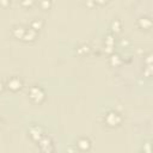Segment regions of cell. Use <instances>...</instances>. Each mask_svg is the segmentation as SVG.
Instances as JSON below:
<instances>
[{"label": "cell", "instance_id": "1", "mask_svg": "<svg viewBox=\"0 0 153 153\" xmlns=\"http://www.w3.org/2000/svg\"><path fill=\"white\" fill-rule=\"evenodd\" d=\"M105 122L108 126L110 127H115V126H119L122 121V117H121V115L116 111H109L107 115H105Z\"/></svg>", "mask_w": 153, "mask_h": 153}, {"label": "cell", "instance_id": "2", "mask_svg": "<svg viewBox=\"0 0 153 153\" xmlns=\"http://www.w3.org/2000/svg\"><path fill=\"white\" fill-rule=\"evenodd\" d=\"M29 97L36 103H41L44 99V91L38 86H32L29 91Z\"/></svg>", "mask_w": 153, "mask_h": 153}, {"label": "cell", "instance_id": "3", "mask_svg": "<svg viewBox=\"0 0 153 153\" xmlns=\"http://www.w3.org/2000/svg\"><path fill=\"white\" fill-rule=\"evenodd\" d=\"M22 85H23L22 80L19 79V78H17V76H13V78H11V79L9 80V83H7V86H9V89H10L11 91H18V90H21V89H22Z\"/></svg>", "mask_w": 153, "mask_h": 153}, {"label": "cell", "instance_id": "4", "mask_svg": "<svg viewBox=\"0 0 153 153\" xmlns=\"http://www.w3.org/2000/svg\"><path fill=\"white\" fill-rule=\"evenodd\" d=\"M30 137L35 140H40L41 138H43V133H42V128L38 126H32L30 128Z\"/></svg>", "mask_w": 153, "mask_h": 153}, {"label": "cell", "instance_id": "5", "mask_svg": "<svg viewBox=\"0 0 153 153\" xmlns=\"http://www.w3.org/2000/svg\"><path fill=\"white\" fill-rule=\"evenodd\" d=\"M78 147L80 148V149H83V151H85V149H90V147H91V142H90V140L89 139H86V138H82V139H79L78 140Z\"/></svg>", "mask_w": 153, "mask_h": 153}, {"label": "cell", "instance_id": "6", "mask_svg": "<svg viewBox=\"0 0 153 153\" xmlns=\"http://www.w3.org/2000/svg\"><path fill=\"white\" fill-rule=\"evenodd\" d=\"M25 29L22 26V25H19V26H14L13 28V36H16L17 38H22L23 36H24V34H25Z\"/></svg>", "mask_w": 153, "mask_h": 153}, {"label": "cell", "instance_id": "7", "mask_svg": "<svg viewBox=\"0 0 153 153\" xmlns=\"http://www.w3.org/2000/svg\"><path fill=\"white\" fill-rule=\"evenodd\" d=\"M23 38H25V41H34L36 38V30H34L32 28L29 29V31H25Z\"/></svg>", "mask_w": 153, "mask_h": 153}, {"label": "cell", "instance_id": "8", "mask_svg": "<svg viewBox=\"0 0 153 153\" xmlns=\"http://www.w3.org/2000/svg\"><path fill=\"white\" fill-rule=\"evenodd\" d=\"M42 25H43V23H42L41 21H37V19L31 23V28H32L34 30H36V31H37V30H40V29L42 28Z\"/></svg>", "mask_w": 153, "mask_h": 153}, {"label": "cell", "instance_id": "9", "mask_svg": "<svg viewBox=\"0 0 153 153\" xmlns=\"http://www.w3.org/2000/svg\"><path fill=\"white\" fill-rule=\"evenodd\" d=\"M40 5H41V7H42L43 10H48V9L50 7L51 3H50V0H41Z\"/></svg>", "mask_w": 153, "mask_h": 153}, {"label": "cell", "instance_id": "10", "mask_svg": "<svg viewBox=\"0 0 153 153\" xmlns=\"http://www.w3.org/2000/svg\"><path fill=\"white\" fill-rule=\"evenodd\" d=\"M120 61H121V60H120V56H119V55H112V56H111V64H112V65H119Z\"/></svg>", "mask_w": 153, "mask_h": 153}, {"label": "cell", "instance_id": "11", "mask_svg": "<svg viewBox=\"0 0 153 153\" xmlns=\"http://www.w3.org/2000/svg\"><path fill=\"white\" fill-rule=\"evenodd\" d=\"M120 22L119 21H115L114 23H112V30L115 31V30H116V31H120Z\"/></svg>", "mask_w": 153, "mask_h": 153}, {"label": "cell", "instance_id": "12", "mask_svg": "<svg viewBox=\"0 0 153 153\" xmlns=\"http://www.w3.org/2000/svg\"><path fill=\"white\" fill-rule=\"evenodd\" d=\"M93 1V4H98V5H103V4H105L108 0H92Z\"/></svg>", "mask_w": 153, "mask_h": 153}, {"label": "cell", "instance_id": "13", "mask_svg": "<svg viewBox=\"0 0 153 153\" xmlns=\"http://www.w3.org/2000/svg\"><path fill=\"white\" fill-rule=\"evenodd\" d=\"M32 3H34V0H23V1H22V4H23L24 6H28V5L30 6Z\"/></svg>", "mask_w": 153, "mask_h": 153}, {"label": "cell", "instance_id": "14", "mask_svg": "<svg viewBox=\"0 0 153 153\" xmlns=\"http://www.w3.org/2000/svg\"><path fill=\"white\" fill-rule=\"evenodd\" d=\"M87 50H89V47H87V46H82V47L78 49L79 53H82V51H87Z\"/></svg>", "mask_w": 153, "mask_h": 153}, {"label": "cell", "instance_id": "15", "mask_svg": "<svg viewBox=\"0 0 153 153\" xmlns=\"http://www.w3.org/2000/svg\"><path fill=\"white\" fill-rule=\"evenodd\" d=\"M0 3H1L3 6H7V4L10 3V0H0Z\"/></svg>", "mask_w": 153, "mask_h": 153}, {"label": "cell", "instance_id": "16", "mask_svg": "<svg viewBox=\"0 0 153 153\" xmlns=\"http://www.w3.org/2000/svg\"><path fill=\"white\" fill-rule=\"evenodd\" d=\"M4 90V84L3 83H0V92H1Z\"/></svg>", "mask_w": 153, "mask_h": 153}]
</instances>
